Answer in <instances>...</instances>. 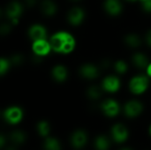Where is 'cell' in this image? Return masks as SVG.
Listing matches in <instances>:
<instances>
[{
  "label": "cell",
  "instance_id": "6da1fadb",
  "mask_svg": "<svg viewBox=\"0 0 151 150\" xmlns=\"http://www.w3.org/2000/svg\"><path fill=\"white\" fill-rule=\"evenodd\" d=\"M50 42L52 51L58 54H70L76 47V40L74 36L66 31L54 33L50 38Z\"/></svg>",
  "mask_w": 151,
  "mask_h": 150
},
{
  "label": "cell",
  "instance_id": "7a4b0ae2",
  "mask_svg": "<svg viewBox=\"0 0 151 150\" xmlns=\"http://www.w3.org/2000/svg\"><path fill=\"white\" fill-rule=\"evenodd\" d=\"M150 77L146 74H137L129 81V90L135 95L144 94L150 87Z\"/></svg>",
  "mask_w": 151,
  "mask_h": 150
},
{
  "label": "cell",
  "instance_id": "3957f363",
  "mask_svg": "<svg viewBox=\"0 0 151 150\" xmlns=\"http://www.w3.org/2000/svg\"><path fill=\"white\" fill-rule=\"evenodd\" d=\"M3 117L4 121L9 125H18L19 124L24 117L23 110L19 106L12 105L6 108L3 112Z\"/></svg>",
  "mask_w": 151,
  "mask_h": 150
},
{
  "label": "cell",
  "instance_id": "277c9868",
  "mask_svg": "<svg viewBox=\"0 0 151 150\" xmlns=\"http://www.w3.org/2000/svg\"><path fill=\"white\" fill-rule=\"evenodd\" d=\"M22 12H23V5L21 3L18 1L11 2L10 4H7L5 8V15L12 26H15L19 23Z\"/></svg>",
  "mask_w": 151,
  "mask_h": 150
},
{
  "label": "cell",
  "instance_id": "5b68a950",
  "mask_svg": "<svg viewBox=\"0 0 151 150\" xmlns=\"http://www.w3.org/2000/svg\"><path fill=\"white\" fill-rule=\"evenodd\" d=\"M31 48H32V51L34 55L40 57H46L52 51L50 42L47 39L33 41Z\"/></svg>",
  "mask_w": 151,
  "mask_h": 150
},
{
  "label": "cell",
  "instance_id": "8992f818",
  "mask_svg": "<svg viewBox=\"0 0 151 150\" xmlns=\"http://www.w3.org/2000/svg\"><path fill=\"white\" fill-rule=\"evenodd\" d=\"M102 112L108 118H115L120 112V105L115 99H106L101 103Z\"/></svg>",
  "mask_w": 151,
  "mask_h": 150
},
{
  "label": "cell",
  "instance_id": "52a82bcc",
  "mask_svg": "<svg viewBox=\"0 0 151 150\" xmlns=\"http://www.w3.org/2000/svg\"><path fill=\"white\" fill-rule=\"evenodd\" d=\"M143 104L138 100H130L124 105V113L129 118L139 117L143 111Z\"/></svg>",
  "mask_w": 151,
  "mask_h": 150
},
{
  "label": "cell",
  "instance_id": "ba28073f",
  "mask_svg": "<svg viewBox=\"0 0 151 150\" xmlns=\"http://www.w3.org/2000/svg\"><path fill=\"white\" fill-rule=\"evenodd\" d=\"M111 137H112L113 141L119 144L124 143L125 141H127V139L129 137V131H128L127 127L121 123L115 124L111 127Z\"/></svg>",
  "mask_w": 151,
  "mask_h": 150
},
{
  "label": "cell",
  "instance_id": "9c48e42d",
  "mask_svg": "<svg viewBox=\"0 0 151 150\" xmlns=\"http://www.w3.org/2000/svg\"><path fill=\"white\" fill-rule=\"evenodd\" d=\"M101 87L104 91L110 94H114L119 90L121 87V81L118 76L108 75L103 80Z\"/></svg>",
  "mask_w": 151,
  "mask_h": 150
},
{
  "label": "cell",
  "instance_id": "30bf717a",
  "mask_svg": "<svg viewBox=\"0 0 151 150\" xmlns=\"http://www.w3.org/2000/svg\"><path fill=\"white\" fill-rule=\"evenodd\" d=\"M86 17V12L83 8L75 6L69 10L67 13V20L73 26L81 25Z\"/></svg>",
  "mask_w": 151,
  "mask_h": 150
},
{
  "label": "cell",
  "instance_id": "8fae6325",
  "mask_svg": "<svg viewBox=\"0 0 151 150\" xmlns=\"http://www.w3.org/2000/svg\"><path fill=\"white\" fill-rule=\"evenodd\" d=\"M88 142V134L84 130L79 129L73 133L71 136V144L75 149H83Z\"/></svg>",
  "mask_w": 151,
  "mask_h": 150
},
{
  "label": "cell",
  "instance_id": "7c38bea8",
  "mask_svg": "<svg viewBox=\"0 0 151 150\" xmlns=\"http://www.w3.org/2000/svg\"><path fill=\"white\" fill-rule=\"evenodd\" d=\"M27 34L32 41L47 39L48 32L46 27L42 24H33L29 27Z\"/></svg>",
  "mask_w": 151,
  "mask_h": 150
},
{
  "label": "cell",
  "instance_id": "4fadbf2b",
  "mask_svg": "<svg viewBox=\"0 0 151 150\" xmlns=\"http://www.w3.org/2000/svg\"><path fill=\"white\" fill-rule=\"evenodd\" d=\"M79 72L81 77H83L84 79H87V80H95L100 74L99 68L96 65L90 64V63L82 65L80 67Z\"/></svg>",
  "mask_w": 151,
  "mask_h": 150
},
{
  "label": "cell",
  "instance_id": "5bb4252c",
  "mask_svg": "<svg viewBox=\"0 0 151 150\" xmlns=\"http://www.w3.org/2000/svg\"><path fill=\"white\" fill-rule=\"evenodd\" d=\"M104 8L111 16H118L122 12L123 10L120 0H104Z\"/></svg>",
  "mask_w": 151,
  "mask_h": 150
},
{
  "label": "cell",
  "instance_id": "9a60e30c",
  "mask_svg": "<svg viewBox=\"0 0 151 150\" xmlns=\"http://www.w3.org/2000/svg\"><path fill=\"white\" fill-rule=\"evenodd\" d=\"M51 76L57 82H64L68 78V70L63 65H57L51 70Z\"/></svg>",
  "mask_w": 151,
  "mask_h": 150
},
{
  "label": "cell",
  "instance_id": "2e32d148",
  "mask_svg": "<svg viewBox=\"0 0 151 150\" xmlns=\"http://www.w3.org/2000/svg\"><path fill=\"white\" fill-rule=\"evenodd\" d=\"M132 62L137 68L140 69H146L150 64L149 57L142 52H135L132 56Z\"/></svg>",
  "mask_w": 151,
  "mask_h": 150
},
{
  "label": "cell",
  "instance_id": "e0dca14e",
  "mask_svg": "<svg viewBox=\"0 0 151 150\" xmlns=\"http://www.w3.org/2000/svg\"><path fill=\"white\" fill-rule=\"evenodd\" d=\"M41 11L45 16L51 17L58 11V5L53 0H44L41 4Z\"/></svg>",
  "mask_w": 151,
  "mask_h": 150
},
{
  "label": "cell",
  "instance_id": "ac0fdd59",
  "mask_svg": "<svg viewBox=\"0 0 151 150\" xmlns=\"http://www.w3.org/2000/svg\"><path fill=\"white\" fill-rule=\"evenodd\" d=\"M125 43L130 48H138L142 45V38L137 34H128L124 38Z\"/></svg>",
  "mask_w": 151,
  "mask_h": 150
},
{
  "label": "cell",
  "instance_id": "d6986e66",
  "mask_svg": "<svg viewBox=\"0 0 151 150\" xmlns=\"http://www.w3.org/2000/svg\"><path fill=\"white\" fill-rule=\"evenodd\" d=\"M110 140L105 135H99L95 139L94 146L96 150H108L110 149Z\"/></svg>",
  "mask_w": 151,
  "mask_h": 150
},
{
  "label": "cell",
  "instance_id": "ffe728a7",
  "mask_svg": "<svg viewBox=\"0 0 151 150\" xmlns=\"http://www.w3.org/2000/svg\"><path fill=\"white\" fill-rule=\"evenodd\" d=\"M44 150H61V144L57 138L54 137H47L43 142Z\"/></svg>",
  "mask_w": 151,
  "mask_h": 150
},
{
  "label": "cell",
  "instance_id": "44dd1931",
  "mask_svg": "<svg viewBox=\"0 0 151 150\" xmlns=\"http://www.w3.org/2000/svg\"><path fill=\"white\" fill-rule=\"evenodd\" d=\"M27 139V136L25 134L24 132L20 131V130H16L13 131L11 134H10V141L15 144V145H19L22 144Z\"/></svg>",
  "mask_w": 151,
  "mask_h": 150
},
{
  "label": "cell",
  "instance_id": "7402d4cb",
  "mask_svg": "<svg viewBox=\"0 0 151 150\" xmlns=\"http://www.w3.org/2000/svg\"><path fill=\"white\" fill-rule=\"evenodd\" d=\"M36 129L41 137H43V138L49 137L50 133V126L47 121H45V120L40 121L36 126Z\"/></svg>",
  "mask_w": 151,
  "mask_h": 150
},
{
  "label": "cell",
  "instance_id": "603a6c76",
  "mask_svg": "<svg viewBox=\"0 0 151 150\" xmlns=\"http://www.w3.org/2000/svg\"><path fill=\"white\" fill-rule=\"evenodd\" d=\"M102 91H103L102 87H98L96 85H93V86H90L88 88L87 95L91 100H97V99H99L101 97Z\"/></svg>",
  "mask_w": 151,
  "mask_h": 150
},
{
  "label": "cell",
  "instance_id": "cb8c5ba5",
  "mask_svg": "<svg viewBox=\"0 0 151 150\" xmlns=\"http://www.w3.org/2000/svg\"><path fill=\"white\" fill-rule=\"evenodd\" d=\"M114 70L119 74H125L128 70V65L124 60H118L114 64Z\"/></svg>",
  "mask_w": 151,
  "mask_h": 150
},
{
  "label": "cell",
  "instance_id": "d4e9b609",
  "mask_svg": "<svg viewBox=\"0 0 151 150\" xmlns=\"http://www.w3.org/2000/svg\"><path fill=\"white\" fill-rule=\"evenodd\" d=\"M11 65H12V63H11L10 59L5 58V57H2L0 59V74L2 76L4 75L9 71Z\"/></svg>",
  "mask_w": 151,
  "mask_h": 150
},
{
  "label": "cell",
  "instance_id": "484cf974",
  "mask_svg": "<svg viewBox=\"0 0 151 150\" xmlns=\"http://www.w3.org/2000/svg\"><path fill=\"white\" fill-rule=\"evenodd\" d=\"M10 60H11L12 65H19L23 62V57L21 55H19V54H15V55H13L10 58Z\"/></svg>",
  "mask_w": 151,
  "mask_h": 150
},
{
  "label": "cell",
  "instance_id": "4316f807",
  "mask_svg": "<svg viewBox=\"0 0 151 150\" xmlns=\"http://www.w3.org/2000/svg\"><path fill=\"white\" fill-rule=\"evenodd\" d=\"M12 24L11 23H4L1 26V29H0V32L2 34V35H5L7 34H9V32L11 31L12 29Z\"/></svg>",
  "mask_w": 151,
  "mask_h": 150
},
{
  "label": "cell",
  "instance_id": "83f0119b",
  "mask_svg": "<svg viewBox=\"0 0 151 150\" xmlns=\"http://www.w3.org/2000/svg\"><path fill=\"white\" fill-rule=\"evenodd\" d=\"M142 9L144 11L148 13H151V0H145L142 2Z\"/></svg>",
  "mask_w": 151,
  "mask_h": 150
},
{
  "label": "cell",
  "instance_id": "f1b7e54d",
  "mask_svg": "<svg viewBox=\"0 0 151 150\" xmlns=\"http://www.w3.org/2000/svg\"><path fill=\"white\" fill-rule=\"evenodd\" d=\"M145 39H146L147 44H148L150 47H151V29H150V30L147 32L146 36H145Z\"/></svg>",
  "mask_w": 151,
  "mask_h": 150
},
{
  "label": "cell",
  "instance_id": "f546056e",
  "mask_svg": "<svg viewBox=\"0 0 151 150\" xmlns=\"http://www.w3.org/2000/svg\"><path fill=\"white\" fill-rule=\"evenodd\" d=\"M146 74L150 77V78H151V62H150V64L148 65V66L146 67Z\"/></svg>",
  "mask_w": 151,
  "mask_h": 150
},
{
  "label": "cell",
  "instance_id": "4dcf8cb0",
  "mask_svg": "<svg viewBox=\"0 0 151 150\" xmlns=\"http://www.w3.org/2000/svg\"><path fill=\"white\" fill-rule=\"evenodd\" d=\"M25 1L28 7H33L35 4V0H25Z\"/></svg>",
  "mask_w": 151,
  "mask_h": 150
},
{
  "label": "cell",
  "instance_id": "1f68e13d",
  "mask_svg": "<svg viewBox=\"0 0 151 150\" xmlns=\"http://www.w3.org/2000/svg\"><path fill=\"white\" fill-rule=\"evenodd\" d=\"M0 141H1V148H4V137L3 135L0 137Z\"/></svg>",
  "mask_w": 151,
  "mask_h": 150
},
{
  "label": "cell",
  "instance_id": "d6a6232c",
  "mask_svg": "<svg viewBox=\"0 0 151 150\" xmlns=\"http://www.w3.org/2000/svg\"><path fill=\"white\" fill-rule=\"evenodd\" d=\"M6 150H16V149H15L13 146H10V147H8V148L6 149Z\"/></svg>",
  "mask_w": 151,
  "mask_h": 150
},
{
  "label": "cell",
  "instance_id": "836d02e7",
  "mask_svg": "<svg viewBox=\"0 0 151 150\" xmlns=\"http://www.w3.org/2000/svg\"><path fill=\"white\" fill-rule=\"evenodd\" d=\"M119 150H132V149H130V148H127V147H125V148H122V149H120Z\"/></svg>",
  "mask_w": 151,
  "mask_h": 150
},
{
  "label": "cell",
  "instance_id": "e575fe53",
  "mask_svg": "<svg viewBox=\"0 0 151 150\" xmlns=\"http://www.w3.org/2000/svg\"><path fill=\"white\" fill-rule=\"evenodd\" d=\"M127 1H129V2H134V1H138V0H127Z\"/></svg>",
  "mask_w": 151,
  "mask_h": 150
},
{
  "label": "cell",
  "instance_id": "d590c367",
  "mask_svg": "<svg viewBox=\"0 0 151 150\" xmlns=\"http://www.w3.org/2000/svg\"><path fill=\"white\" fill-rule=\"evenodd\" d=\"M150 135H151V125H150Z\"/></svg>",
  "mask_w": 151,
  "mask_h": 150
},
{
  "label": "cell",
  "instance_id": "8d00e7d4",
  "mask_svg": "<svg viewBox=\"0 0 151 150\" xmlns=\"http://www.w3.org/2000/svg\"><path fill=\"white\" fill-rule=\"evenodd\" d=\"M139 1H140V2L142 3V2H143V1H145V0H139Z\"/></svg>",
  "mask_w": 151,
  "mask_h": 150
},
{
  "label": "cell",
  "instance_id": "74e56055",
  "mask_svg": "<svg viewBox=\"0 0 151 150\" xmlns=\"http://www.w3.org/2000/svg\"><path fill=\"white\" fill-rule=\"evenodd\" d=\"M73 1H79V0H73Z\"/></svg>",
  "mask_w": 151,
  "mask_h": 150
}]
</instances>
